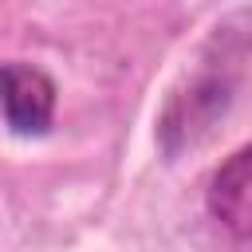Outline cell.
<instances>
[{"mask_svg": "<svg viewBox=\"0 0 252 252\" xmlns=\"http://www.w3.org/2000/svg\"><path fill=\"white\" fill-rule=\"evenodd\" d=\"M228 102H232V79H228V75H217V71L197 75V79H193L185 91H177V94L165 102V110H161V122H158V142H161V150L173 158V154L197 146V142L213 130V122L228 110Z\"/></svg>", "mask_w": 252, "mask_h": 252, "instance_id": "cell-1", "label": "cell"}, {"mask_svg": "<svg viewBox=\"0 0 252 252\" xmlns=\"http://www.w3.org/2000/svg\"><path fill=\"white\" fill-rule=\"evenodd\" d=\"M55 102H59V91L47 71L20 59L0 63V114L12 134L20 138L47 134L55 122Z\"/></svg>", "mask_w": 252, "mask_h": 252, "instance_id": "cell-2", "label": "cell"}, {"mask_svg": "<svg viewBox=\"0 0 252 252\" xmlns=\"http://www.w3.org/2000/svg\"><path fill=\"white\" fill-rule=\"evenodd\" d=\"M209 217L236 240H252V142L220 161L205 189Z\"/></svg>", "mask_w": 252, "mask_h": 252, "instance_id": "cell-3", "label": "cell"}]
</instances>
